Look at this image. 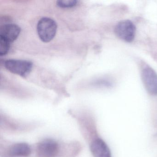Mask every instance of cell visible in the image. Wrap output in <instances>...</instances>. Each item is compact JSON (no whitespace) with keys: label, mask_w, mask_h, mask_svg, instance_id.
Wrapping results in <instances>:
<instances>
[{"label":"cell","mask_w":157,"mask_h":157,"mask_svg":"<svg viewBox=\"0 0 157 157\" xmlns=\"http://www.w3.org/2000/svg\"><path fill=\"white\" fill-rule=\"evenodd\" d=\"M142 82L147 91L152 95H157V74L151 68L145 67L141 71Z\"/></svg>","instance_id":"277c9868"},{"label":"cell","mask_w":157,"mask_h":157,"mask_svg":"<svg viewBox=\"0 0 157 157\" xmlns=\"http://www.w3.org/2000/svg\"><path fill=\"white\" fill-rule=\"evenodd\" d=\"M9 152L12 156L27 157L31 154V149L27 143H17L11 147Z\"/></svg>","instance_id":"ba28073f"},{"label":"cell","mask_w":157,"mask_h":157,"mask_svg":"<svg viewBox=\"0 0 157 157\" xmlns=\"http://www.w3.org/2000/svg\"><path fill=\"white\" fill-rule=\"evenodd\" d=\"M90 149L94 157H112L108 146L101 139H96L93 141Z\"/></svg>","instance_id":"52a82bcc"},{"label":"cell","mask_w":157,"mask_h":157,"mask_svg":"<svg viewBox=\"0 0 157 157\" xmlns=\"http://www.w3.org/2000/svg\"><path fill=\"white\" fill-rule=\"evenodd\" d=\"M57 28L56 23L54 20L47 17L42 18L37 25L39 38L44 43L50 42L56 36Z\"/></svg>","instance_id":"6da1fadb"},{"label":"cell","mask_w":157,"mask_h":157,"mask_svg":"<svg viewBox=\"0 0 157 157\" xmlns=\"http://www.w3.org/2000/svg\"><path fill=\"white\" fill-rule=\"evenodd\" d=\"M117 36L126 42H131L136 35V26L133 22L128 20H124L119 22L114 29Z\"/></svg>","instance_id":"7a4b0ae2"},{"label":"cell","mask_w":157,"mask_h":157,"mask_svg":"<svg viewBox=\"0 0 157 157\" xmlns=\"http://www.w3.org/2000/svg\"><path fill=\"white\" fill-rule=\"evenodd\" d=\"M5 66L10 72L26 77L32 71L33 63L27 60L9 59L5 61Z\"/></svg>","instance_id":"3957f363"},{"label":"cell","mask_w":157,"mask_h":157,"mask_svg":"<svg viewBox=\"0 0 157 157\" xmlns=\"http://www.w3.org/2000/svg\"><path fill=\"white\" fill-rule=\"evenodd\" d=\"M21 33V28L14 24H6L1 27L0 37L12 43L17 39Z\"/></svg>","instance_id":"8992f818"},{"label":"cell","mask_w":157,"mask_h":157,"mask_svg":"<svg viewBox=\"0 0 157 157\" xmlns=\"http://www.w3.org/2000/svg\"><path fill=\"white\" fill-rule=\"evenodd\" d=\"M78 1L75 0H69V1H58L57 5L59 7L62 8H69L75 7L77 5Z\"/></svg>","instance_id":"30bf717a"},{"label":"cell","mask_w":157,"mask_h":157,"mask_svg":"<svg viewBox=\"0 0 157 157\" xmlns=\"http://www.w3.org/2000/svg\"><path fill=\"white\" fill-rule=\"evenodd\" d=\"M10 43L2 37H0V55L5 56L10 50Z\"/></svg>","instance_id":"9c48e42d"},{"label":"cell","mask_w":157,"mask_h":157,"mask_svg":"<svg viewBox=\"0 0 157 157\" xmlns=\"http://www.w3.org/2000/svg\"><path fill=\"white\" fill-rule=\"evenodd\" d=\"M36 151L40 157H55L58 153V144L53 140H44L37 145Z\"/></svg>","instance_id":"5b68a950"}]
</instances>
